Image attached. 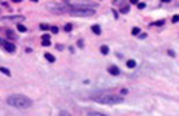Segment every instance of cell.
Instances as JSON below:
<instances>
[{
  "label": "cell",
  "instance_id": "20",
  "mask_svg": "<svg viewBox=\"0 0 179 116\" xmlns=\"http://www.w3.org/2000/svg\"><path fill=\"white\" fill-rule=\"evenodd\" d=\"M40 28H42L43 31H46V30H49V25H48V23H42V25H40Z\"/></svg>",
  "mask_w": 179,
  "mask_h": 116
},
{
  "label": "cell",
  "instance_id": "15",
  "mask_svg": "<svg viewBox=\"0 0 179 116\" xmlns=\"http://www.w3.org/2000/svg\"><path fill=\"white\" fill-rule=\"evenodd\" d=\"M139 33H141V28H138V26H134L133 30H131V34H133V36H138Z\"/></svg>",
  "mask_w": 179,
  "mask_h": 116
},
{
  "label": "cell",
  "instance_id": "13",
  "mask_svg": "<svg viewBox=\"0 0 179 116\" xmlns=\"http://www.w3.org/2000/svg\"><path fill=\"white\" fill-rule=\"evenodd\" d=\"M108 51H110V48L107 45H102L101 46V53H102V54H108Z\"/></svg>",
  "mask_w": 179,
  "mask_h": 116
},
{
  "label": "cell",
  "instance_id": "16",
  "mask_svg": "<svg viewBox=\"0 0 179 116\" xmlns=\"http://www.w3.org/2000/svg\"><path fill=\"white\" fill-rule=\"evenodd\" d=\"M17 30H19L20 33H25V31H26V26L22 25V23H19V25H17Z\"/></svg>",
  "mask_w": 179,
  "mask_h": 116
},
{
  "label": "cell",
  "instance_id": "19",
  "mask_svg": "<svg viewBox=\"0 0 179 116\" xmlns=\"http://www.w3.org/2000/svg\"><path fill=\"white\" fill-rule=\"evenodd\" d=\"M136 5H138V8H139V9H144V8H145V2H138Z\"/></svg>",
  "mask_w": 179,
  "mask_h": 116
},
{
  "label": "cell",
  "instance_id": "17",
  "mask_svg": "<svg viewBox=\"0 0 179 116\" xmlns=\"http://www.w3.org/2000/svg\"><path fill=\"white\" fill-rule=\"evenodd\" d=\"M86 115H94V116H104V113H101V112H86Z\"/></svg>",
  "mask_w": 179,
  "mask_h": 116
},
{
  "label": "cell",
  "instance_id": "21",
  "mask_svg": "<svg viewBox=\"0 0 179 116\" xmlns=\"http://www.w3.org/2000/svg\"><path fill=\"white\" fill-rule=\"evenodd\" d=\"M71 30H73V25H71V23H67V25H65V31H68V33H70Z\"/></svg>",
  "mask_w": 179,
  "mask_h": 116
},
{
  "label": "cell",
  "instance_id": "5",
  "mask_svg": "<svg viewBox=\"0 0 179 116\" xmlns=\"http://www.w3.org/2000/svg\"><path fill=\"white\" fill-rule=\"evenodd\" d=\"M108 73L111 76H119L120 74V70L116 67V65H110V67H108Z\"/></svg>",
  "mask_w": 179,
  "mask_h": 116
},
{
  "label": "cell",
  "instance_id": "27",
  "mask_svg": "<svg viewBox=\"0 0 179 116\" xmlns=\"http://www.w3.org/2000/svg\"><path fill=\"white\" fill-rule=\"evenodd\" d=\"M162 2H164V3H170V2H172V0H162Z\"/></svg>",
  "mask_w": 179,
  "mask_h": 116
},
{
  "label": "cell",
  "instance_id": "10",
  "mask_svg": "<svg viewBox=\"0 0 179 116\" xmlns=\"http://www.w3.org/2000/svg\"><path fill=\"white\" fill-rule=\"evenodd\" d=\"M6 36H8V39H11V40H14V39H15V34L12 33L11 30H6Z\"/></svg>",
  "mask_w": 179,
  "mask_h": 116
},
{
  "label": "cell",
  "instance_id": "9",
  "mask_svg": "<svg viewBox=\"0 0 179 116\" xmlns=\"http://www.w3.org/2000/svg\"><path fill=\"white\" fill-rule=\"evenodd\" d=\"M127 67H128V68H134V67H136V60H134V59L127 60Z\"/></svg>",
  "mask_w": 179,
  "mask_h": 116
},
{
  "label": "cell",
  "instance_id": "23",
  "mask_svg": "<svg viewBox=\"0 0 179 116\" xmlns=\"http://www.w3.org/2000/svg\"><path fill=\"white\" fill-rule=\"evenodd\" d=\"M138 36H139V39H145V37H147V34H145V33H139Z\"/></svg>",
  "mask_w": 179,
  "mask_h": 116
},
{
  "label": "cell",
  "instance_id": "24",
  "mask_svg": "<svg viewBox=\"0 0 179 116\" xmlns=\"http://www.w3.org/2000/svg\"><path fill=\"white\" fill-rule=\"evenodd\" d=\"M168 54H170V56H172V57H175V56H176V53L173 51V50H168Z\"/></svg>",
  "mask_w": 179,
  "mask_h": 116
},
{
  "label": "cell",
  "instance_id": "14",
  "mask_svg": "<svg viewBox=\"0 0 179 116\" xmlns=\"http://www.w3.org/2000/svg\"><path fill=\"white\" fill-rule=\"evenodd\" d=\"M0 71H2L3 74H6V76H11V71L8 70V68H5V67H0Z\"/></svg>",
  "mask_w": 179,
  "mask_h": 116
},
{
  "label": "cell",
  "instance_id": "3",
  "mask_svg": "<svg viewBox=\"0 0 179 116\" xmlns=\"http://www.w3.org/2000/svg\"><path fill=\"white\" fill-rule=\"evenodd\" d=\"M2 22H15V23H20L25 20L23 15H5V17H0Z\"/></svg>",
  "mask_w": 179,
  "mask_h": 116
},
{
  "label": "cell",
  "instance_id": "29",
  "mask_svg": "<svg viewBox=\"0 0 179 116\" xmlns=\"http://www.w3.org/2000/svg\"><path fill=\"white\" fill-rule=\"evenodd\" d=\"M63 2H68V0H63Z\"/></svg>",
  "mask_w": 179,
  "mask_h": 116
},
{
  "label": "cell",
  "instance_id": "12",
  "mask_svg": "<svg viewBox=\"0 0 179 116\" xmlns=\"http://www.w3.org/2000/svg\"><path fill=\"white\" fill-rule=\"evenodd\" d=\"M153 26H162V25H165V20L162 19V20H156V22H153L151 23Z\"/></svg>",
  "mask_w": 179,
  "mask_h": 116
},
{
  "label": "cell",
  "instance_id": "11",
  "mask_svg": "<svg viewBox=\"0 0 179 116\" xmlns=\"http://www.w3.org/2000/svg\"><path fill=\"white\" fill-rule=\"evenodd\" d=\"M120 12H123V14H128V12H130V6H128V5H123V6L120 8Z\"/></svg>",
  "mask_w": 179,
  "mask_h": 116
},
{
  "label": "cell",
  "instance_id": "8",
  "mask_svg": "<svg viewBox=\"0 0 179 116\" xmlns=\"http://www.w3.org/2000/svg\"><path fill=\"white\" fill-rule=\"evenodd\" d=\"M45 59L48 60V62H56V57L52 56L51 53H45Z\"/></svg>",
  "mask_w": 179,
  "mask_h": 116
},
{
  "label": "cell",
  "instance_id": "28",
  "mask_svg": "<svg viewBox=\"0 0 179 116\" xmlns=\"http://www.w3.org/2000/svg\"><path fill=\"white\" fill-rule=\"evenodd\" d=\"M31 2H37V0H31Z\"/></svg>",
  "mask_w": 179,
  "mask_h": 116
},
{
  "label": "cell",
  "instance_id": "2",
  "mask_svg": "<svg viewBox=\"0 0 179 116\" xmlns=\"http://www.w3.org/2000/svg\"><path fill=\"white\" fill-rule=\"evenodd\" d=\"M91 99L96 102H101V104H120L123 102V97L120 96H116V94H110V93H99V94H93Z\"/></svg>",
  "mask_w": 179,
  "mask_h": 116
},
{
  "label": "cell",
  "instance_id": "22",
  "mask_svg": "<svg viewBox=\"0 0 179 116\" xmlns=\"http://www.w3.org/2000/svg\"><path fill=\"white\" fill-rule=\"evenodd\" d=\"M172 22H173V23H178V22H179V15H178V14L172 17Z\"/></svg>",
  "mask_w": 179,
  "mask_h": 116
},
{
  "label": "cell",
  "instance_id": "25",
  "mask_svg": "<svg viewBox=\"0 0 179 116\" xmlns=\"http://www.w3.org/2000/svg\"><path fill=\"white\" fill-rule=\"evenodd\" d=\"M138 2H139V0H130V3H133V5H136Z\"/></svg>",
  "mask_w": 179,
  "mask_h": 116
},
{
  "label": "cell",
  "instance_id": "18",
  "mask_svg": "<svg viewBox=\"0 0 179 116\" xmlns=\"http://www.w3.org/2000/svg\"><path fill=\"white\" fill-rule=\"evenodd\" d=\"M49 30H51L52 34H57V33H59V28H57V26H49Z\"/></svg>",
  "mask_w": 179,
  "mask_h": 116
},
{
  "label": "cell",
  "instance_id": "6",
  "mask_svg": "<svg viewBox=\"0 0 179 116\" xmlns=\"http://www.w3.org/2000/svg\"><path fill=\"white\" fill-rule=\"evenodd\" d=\"M42 45H43V46H49V45H51V40H49V36H48V34L42 36Z\"/></svg>",
  "mask_w": 179,
  "mask_h": 116
},
{
  "label": "cell",
  "instance_id": "1",
  "mask_svg": "<svg viewBox=\"0 0 179 116\" xmlns=\"http://www.w3.org/2000/svg\"><path fill=\"white\" fill-rule=\"evenodd\" d=\"M6 102H8V105H11L14 108H19V110H26L33 105V101L28 96H25V94H11V96L6 97Z\"/></svg>",
  "mask_w": 179,
  "mask_h": 116
},
{
  "label": "cell",
  "instance_id": "4",
  "mask_svg": "<svg viewBox=\"0 0 179 116\" xmlns=\"http://www.w3.org/2000/svg\"><path fill=\"white\" fill-rule=\"evenodd\" d=\"M2 45H3V48L6 50L8 53H14L15 51V45L11 43V42H2Z\"/></svg>",
  "mask_w": 179,
  "mask_h": 116
},
{
  "label": "cell",
  "instance_id": "26",
  "mask_svg": "<svg viewBox=\"0 0 179 116\" xmlns=\"http://www.w3.org/2000/svg\"><path fill=\"white\" fill-rule=\"evenodd\" d=\"M12 2H14V3H20V2H22V0H12Z\"/></svg>",
  "mask_w": 179,
  "mask_h": 116
},
{
  "label": "cell",
  "instance_id": "7",
  "mask_svg": "<svg viewBox=\"0 0 179 116\" xmlns=\"http://www.w3.org/2000/svg\"><path fill=\"white\" fill-rule=\"evenodd\" d=\"M91 31H93L94 34H97V36L102 33V30H101V26H99V25H93V26H91Z\"/></svg>",
  "mask_w": 179,
  "mask_h": 116
}]
</instances>
